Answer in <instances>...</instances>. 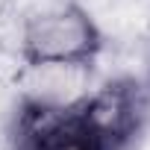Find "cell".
<instances>
[{"label":"cell","instance_id":"obj_3","mask_svg":"<svg viewBox=\"0 0 150 150\" xmlns=\"http://www.w3.org/2000/svg\"><path fill=\"white\" fill-rule=\"evenodd\" d=\"M77 106L100 150H124L127 141L135 135L144 112L141 91L129 80L109 83L100 91L77 100Z\"/></svg>","mask_w":150,"mask_h":150},{"label":"cell","instance_id":"obj_2","mask_svg":"<svg viewBox=\"0 0 150 150\" xmlns=\"http://www.w3.org/2000/svg\"><path fill=\"white\" fill-rule=\"evenodd\" d=\"M18 150H100L86 127L77 100L47 103L30 100L18 115Z\"/></svg>","mask_w":150,"mask_h":150},{"label":"cell","instance_id":"obj_1","mask_svg":"<svg viewBox=\"0 0 150 150\" xmlns=\"http://www.w3.org/2000/svg\"><path fill=\"white\" fill-rule=\"evenodd\" d=\"M100 50V33L94 21L74 3L53 6L38 12L27 21L21 35V53L24 59L38 65H86Z\"/></svg>","mask_w":150,"mask_h":150}]
</instances>
